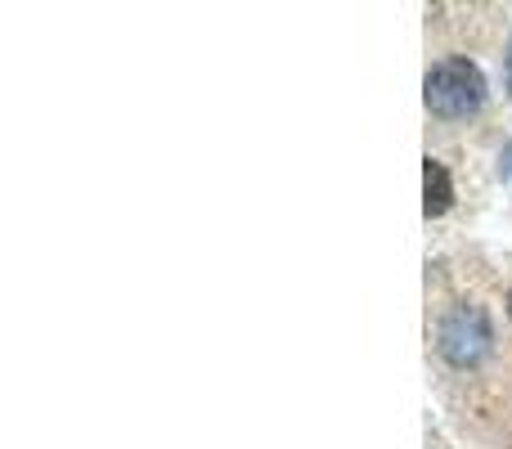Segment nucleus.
Listing matches in <instances>:
<instances>
[{"label": "nucleus", "instance_id": "obj_1", "mask_svg": "<svg viewBox=\"0 0 512 449\" xmlns=\"http://www.w3.org/2000/svg\"><path fill=\"white\" fill-rule=\"evenodd\" d=\"M486 104V77L468 59H445L427 72V108L436 117H468Z\"/></svg>", "mask_w": 512, "mask_h": 449}, {"label": "nucleus", "instance_id": "obj_2", "mask_svg": "<svg viewBox=\"0 0 512 449\" xmlns=\"http://www.w3.org/2000/svg\"><path fill=\"white\" fill-rule=\"evenodd\" d=\"M423 212L427 216H445L450 212V203H454V185H450V171L441 167L436 158H427L423 162Z\"/></svg>", "mask_w": 512, "mask_h": 449}, {"label": "nucleus", "instance_id": "obj_3", "mask_svg": "<svg viewBox=\"0 0 512 449\" xmlns=\"http://www.w3.org/2000/svg\"><path fill=\"white\" fill-rule=\"evenodd\" d=\"M508 315H512V297H508Z\"/></svg>", "mask_w": 512, "mask_h": 449}]
</instances>
